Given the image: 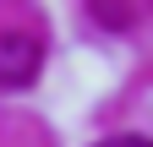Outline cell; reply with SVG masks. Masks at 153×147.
<instances>
[{
	"instance_id": "1",
	"label": "cell",
	"mask_w": 153,
	"mask_h": 147,
	"mask_svg": "<svg viewBox=\"0 0 153 147\" xmlns=\"http://www.w3.org/2000/svg\"><path fill=\"white\" fill-rule=\"evenodd\" d=\"M38 65H44V44L33 38V33H22V27H6L0 33V87H27L33 76H38Z\"/></svg>"
},
{
	"instance_id": "2",
	"label": "cell",
	"mask_w": 153,
	"mask_h": 147,
	"mask_svg": "<svg viewBox=\"0 0 153 147\" xmlns=\"http://www.w3.org/2000/svg\"><path fill=\"white\" fill-rule=\"evenodd\" d=\"M99 147H148V136H109V142H99Z\"/></svg>"
}]
</instances>
